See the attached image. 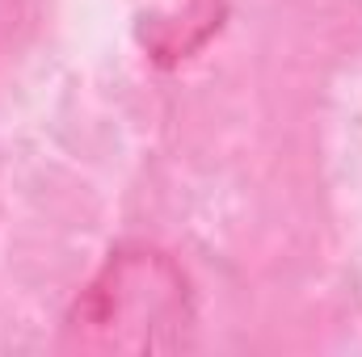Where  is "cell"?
I'll return each instance as SVG.
<instances>
[{"mask_svg":"<svg viewBox=\"0 0 362 357\" xmlns=\"http://www.w3.org/2000/svg\"><path fill=\"white\" fill-rule=\"evenodd\" d=\"M337 164H341V198H346L350 236L358 244V261H362V80L346 97L341 139H337Z\"/></svg>","mask_w":362,"mask_h":357,"instance_id":"cell-1","label":"cell"}]
</instances>
